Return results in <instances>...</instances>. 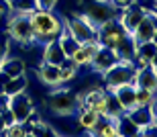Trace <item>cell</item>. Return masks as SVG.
Returning <instances> with one entry per match:
<instances>
[{
    "label": "cell",
    "mask_w": 157,
    "mask_h": 137,
    "mask_svg": "<svg viewBox=\"0 0 157 137\" xmlns=\"http://www.w3.org/2000/svg\"><path fill=\"white\" fill-rule=\"evenodd\" d=\"M133 84H135V86H141V88L157 90V64H155V60L151 61V66L137 70Z\"/></svg>",
    "instance_id": "5bb4252c"
},
{
    "label": "cell",
    "mask_w": 157,
    "mask_h": 137,
    "mask_svg": "<svg viewBox=\"0 0 157 137\" xmlns=\"http://www.w3.org/2000/svg\"><path fill=\"white\" fill-rule=\"evenodd\" d=\"M10 2L8 0H0V21H6V17L10 14Z\"/></svg>",
    "instance_id": "83f0119b"
},
{
    "label": "cell",
    "mask_w": 157,
    "mask_h": 137,
    "mask_svg": "<svg viewBox=\"0 0 157 137\" xmlns=\"http://www.w3.org/2000/svg\"><path fill=\"white\" fill-rule=\"evenodd\" d=\"M4 57H6L4 53H0V66H2V61H4Z\"/></svg>",
    "instance_id": "1f68e13d"
},
{
    "label": "cell",
    "mask_w": 157,
    "mask_h": 137,
    "mask_svg": "<svg viewBox=\"0 0 157 137\" xmlns=\"http://www.w3.org/2000/svg\"><path fill=\"white\" fill-rule=\"evenodd\" d=\"M57 41H59V45H61V49H63L65 57H71V55H74V51L80 47V41H78L76 37H74L70 31L65 29V25H63V31H61V35L57 37Z\"/></svg>",
    "instance_id": "44dd1931"
},
{
    "label": "cell",
    "mask_w": 157,
    "mask_h": 137,
    "mask_svg": "<svg viewBox=\"0 0 157 137\" xmlns=\"http://www.w3.org/2000/svg\"><path fill=\"white\" fill-rule=\"evenodd\" d=\"M37 76H39L41 84H45V86H49V88L63 86V82H61V76H59V66H53V64L41 61L39 68H37Z\"/></svg>",
    "instance_id": "4fadbf2b"
},
{
    "label": "cell",
    "mask_w": 157,
    "mask_h": 137,
    "mask_svg": "<svg viewBox=\"0 0 157 137\" xmlns=\"http://www.w3.org/2000/svg\"><path fill=\"white\" fill-rule=\"evenodd\" d=\"M131 37L135 39V43L157 39V14L155 12H145V17L141 18V23L135 27Z\"/></svg>",
    "instance_id": "30bf717a"
},
{
    "label": "cell",
    "mask_w": 157,
    "mask_h": 137,
    "mask_svg": "<svg viewBox=\"0 0 157 137\" xmlns=\"http://www.w3.org/2000/svg\"><path fill=\"white\" fill-rule=\"evenodd\" d=\"M31 27H33V41L43 45V43L57 39L63 31V18L55 14L53 10H41L37 8L35 12L29 14Z\"/></svg>",
    "instance_id": "6da1fadb"
},
{
    "label": "cell",
    "mask_w": 157,
    "mask_h": 137,
    "mask_svg": "<svg viewBox=\"0 0 157 137\" xmlns=\"http://www.w3.org/2000/svg\"><path fill=\"white\" fill-rule=\"evenodd\" d=\"M145 17V10H143V6L139 4V2H133L131 6H127V8H122V10H118V21H121V25L127 29V33H133L135 27L141 23V18Z\"/></svg>",
    "instance_id": "7c38bea8"
},
{
    "label": "cell",
    "mask_w": 157,
    "mask_h": 137,
    "mask_svg": "<svg viewBox=\"0 0 157 137\" xmlns=\"http://www.w3.org/2000/svg\"><path fill=\"white\" fill-rule=\"evenodd\" d=\"M59 0H37V8L41 10H55Z\"/></svg>",
    "instance_id": "4316f807"
},
{
    "label": "cell",
    "mask_w": 157,
    "mask_h": 137,
    "mask_svg": "<svg viewBox=\"0 0 157 137\" xmlns=\"http://www.w3.org/2000/svg\"><path fill=\"white\" fill-rule=\"evenodd\" d=\"M76 115H78V127H80V129H84V131H92L94 127H96V123L100 121V117H102V115H98L96 111L86 108V107L78 108Z\"/></svg>",
    "instance_id": "ac0fdd59"
},
{
    "label": "cell",
    "mask_w": 157,
    "mask_h": 137,
    "mask_svg": "<svg viewBox=\"0 0 157 137\" xmlns=\"http://www.w3.org/2000/svg\"><path fill=\"white\" fill-rule=\"evenodd\" d=\"M128 35H131V33H127V29L121 25L118 18H110V21L102 23L98 27V31H96L98 43L100 45H106V47H110V49H117V45Z\"/></svg>",
    "instance_id": "52a82bcc"
},
{
    "label": "cell",
    "mask_w": 157,
    "mask_h": 137,
    "mask_svg": "<svg viewBox=\"0 0 157 137\" xmlns=\"http://www.w3.org/2000/svg\"><path fill=\"white\" fill-rule=\"evenodd\" d=\"M135 74H137V68H135L133 61L118 60L114 66H110L104 74H102L104 88L112 90V88H117V86H122V84H133L135 82Z\"/></svg>",
    "instance_id": "277c9868"
},
{
    "label": "cell",
    "mask_w": 157,
    "mask_h": 137,
    "mask_svg": "<svg viewBox=\"0 0 157 137\" xmlns=\"http://www.w3.org/2000/svg\"><path fill=\"white\" fill-rule=\"evenodd\" d=\"M0 92H2V90H0Z\"/></svg>",
    "instance_id": "d6a6232c"
},
{
    "label": "cell",
    "mask_w": 157,
    "mask_h": 137,
    "mask_svg": "<svg viewBox=\"0 0 157 137\" xmlns=\"http://www.w3.org/2000/svg\"><path fill=\"white\" fill-rule=\"evenodd\" d=\"M108 92H112V94L117 96V100L121 102L124 113L131 111L133 107H137L135 104V84H122V86H117V88L108 90Z\"/></svg>",
    "instance_id": "e0dca14e"
},
{
    "label": "cell",
    "mask_w": 157,
    "mask_h": 137,
    "mask_svg": "<svg viewBox=\"0 0 157 137\" xmlns=\"http://www.w3.org/2000/svg\"><path fill=\"white\" fill-rule=\"evenodd\" d=\"M117 129H118V137H135V135H141V129L135 125L133 121L128 119L127 115L122 113L121 117H117Z\"/></svg>",
    "instance_id": "ffe728a7"
},
{
    "label": "cell",
    "mask_w": 157,
    "mask_h": 137,
    "mask_svg": "<svg viewBox=\"0 0 157 137\" xmlns=\"http://www.w3.org/2000/svg\"><path fill=\"white\" fill-rule=\"evenodd\" d=\"M63 25L80 43H88V41H96V39H98V37H96L98 27H96L84 12H78V14H74V17H70V18H63Z\"/></svg>",
    "instance_id": "5b68a950"
},
{
    "label": "cell",
    "mask_w": 157,
    "mask_h": 137,
    "mask_svg": "<svg viewBox=\"0 0 157 137\" xmlns=\"http://www.w3.org/2000/svg\"><path fill=\"white\" fill-rule=\"evenodd\" d=\"M47 107H49L51 113L57 115V117H71V115L78 113L76 92H71V90L63 88V86L51 88V94H49Z\"/></svg>",
    "instance_id": "3957f363"
},
{
    "label": "cell",
    "mask_w": 157,
    "mask_h": 137,
    "mask_svg": "<svg viewBox=\"0 0 157 137\" xmlns=\"http://www.w3.org/2000/svg\"><path fill=\"white\" fill-rule=\"evenodd\" d=\"M6 35L10 37L18 45H33V27H31L29 14H18V12H10L6 17Z\"/></svg>",
    "instance_id": "7a4b0ae2"
},
{
    "label": "cell",
    "mask_w": 157,
    "mask_h": 137,
    "mask_svg": "<svg viewBox=\"0 0 157 137\" xmlns=\"http://www.w3.org/2000/svg\"><path fill=\"white\" fill-rule=\"evenodd\" d=\"M122 113H124V108L121 107V102L117 100V96L112 94V92H108V94H106L104 117H108V119H117V117H121Z\"/></svg>",
    "instance_id": "d4e9b609"
},
{
    "label": "cell",
    "mask_w": 157,
    "mask_h": 137,
    "mask_svg": "<svg viewBox=\"0 0 157 137\" xmlns=\"http://www.w3.org/2000/svg\"><path fill=\"white\" fill-rule=\"evenodd\" d=\"M80 4H82V8H84L82 12H84L96 27H100L102 23L118 17V10L110 2H106V0H88V2H80Z\"/></svg>",
    "instance_id": "8992f818"
},
{
    "label": "cell",
    "mask_w": 157,
    "mask_h": 137,
    "mask_svg": "<svg viewBox=\"0 0 157 137\" xmlns=\"http://www.w3.org/2000/svg\"><path fill=\"white\" fill-rule=\"evenodd\" d=\"M63 60H65V53H63V49H61V45H59L57 39H51V41L43 43V57H41V61L59 66Z\"/></svg>",
    "instance_id": "2e32d148"
},
{
    "label": "cell",
    "mask_w": 157,
    "mask_h": 137,
    "mask_svg": "<svg viewBox=\"0 0 157 137\" xmlns=\"http://www.w3.org/2000/svg\"><path fill=\"white\" fill-rule=\"evenodd\" d=\"M155 102H157L155 100V90L135 86V104L137 107H151Z\"/></svg>",
    "instance_id": "603a6c76"
},
{
    "label": "cell",
    "mask_w": 157,
    "mask_h": 137,
    "mask_svg": "<svg viewBox=\"0 0 157 137\" xmlns=\"http://www.w3.org/2000/svg\"><path fill=\"white\" fill-rule=\"evenodd\" d=\"M27 76H14V78H10L8 82H6V86L2 88V92H6L8 96H12V94H18V92H25L27 90Z\"/></svg>",
    "instance_id": "cb8c5ba5"
},
{
    "label": "cell",
    "mask_w": 157,
    "mask_h": 137,
    "mask_svg": "<svg viewBox=\"0 0 157 137\" xmlns=\"http://www.w3.org/2000/svg\"><path fill=\"white\" fill-rule=\"evenodd\" d=\"M124 115L141 129V135L145 131H149V129L155 131V127H157V102L151 104V107H133Z\"/></svg>",
    "instance_id": "ba28073f"
},
{
    "label": "cell",
    "mask_w": 157,
    "mask_h": 137,
    "mask_svg": "<svg viewBox=\"0 0 157 137\" xmlns=\"http://www.w3.org/2000/svg\"><path fill=\"white\" fill-rule=\"evenodd\" d=\"M78 72H80V66H78L71 57H65V60L59 64V76H61V82L63 84L71 82V80L78 76Z\"/></svg>",
    "instance_id": "7402d4cb"
},
{
    "label": "cell",
    "mask_w": 157,
    "mask_h": 137,
    "mask_svg": "<svg viewBox=\"0 0 157 137\" xmlns=\"http://www.w3.org/2000/svg\"><path fill=\"white\" fill-rule=\"evenodd\" d=\"M4 129H6V123H4V119L0 117V137L4 135Z\"/></svg>",
    "instance_id": "4dcf8cb0"
},
{
    "label": "cell",
    "mask_w": 157,
    "mask_h": 137,
    "mask_svg": "<svg viewBox=\"0 0 157 137\" xmlns=\"http://www.w3.org/2000/svg\"><path fill=\"white\" fill-rule=\"evenodd\" d=\"M10 2V10L18 14H31L37 10V0H8Z\"/></svg>",
    "instance_id": "484cf974"
},
{
    "label": "cell",
    "mask_w": 157,
    "mask_h": 137,
    "mask_svg": "<svg viewBox=\"0 0 157 137\" xmlns=\"http://www.w3.org/2000/svg\"><path fill=\"white\" fill-rule=\"evenodd\" d=\"M117 10H122V8H127V6H131L133 2H137V0H108Z\"/></svg>",
    "instance_id": "f1b7e54d"
},
{
    "label": "cell",
    "mask_w": 157,
    "mask_h": 137,
    "mask_svg": "<svg viewBox=\"0 0 157 137\" xmlns=\"http://www.w3.org/2000/svg\"><path fill=\"white\" fill-rule=\"evenodd\" d=\"M8 104H10V96L6 94V92H0V113H2V111H6V108H8Z\"/></svg>",
    "instance_id": "f546056e"
},
{
    "label": "cell",
    "mask_w": 157,
    "mask_h": 137,
    "mask_svg": "<svg viewBox=\"0 0 157 137\" xmlns=\"http://www.w3.org/2000/svg\"><path fill=\"white\" fill-rule=\"evenodd\" d=\"M0 70L4 72V74H8L10 78H14V76H23L25 72H27V68H25V61L21 60V57L6 55L4 61H2V66H0Z\"/></svg>",
    "instance_id": "d6986e66"
},
{
    "label": "cell",
    "mask_w": 157,
    "mask_h": 137,
    "mask_svg": "<svg viewBox=\"0 0 157 137\" xmlns=\"http://www.w3.org/2000/svg\"><path fill=\"white\" fill-rule=\"evenodd\" d=\"M33 108H35V102H33V98L27 94V90L10 96L8 111H10L12 117H14V123H23V121L31 115V111H33Z\"/></svg>",
    "instance_id": "9c48e42d"
},
{
    "label": "cell",
    "mask_w": 157,
    "mask_h": 137,
    "mask_svg": "<svg viewBox=\"0 0 157 137\" xmlns=\"http://www.w3.org/2000/svg\"><path fill=\"white\" fill-rule=\"evenodd\" d=\"M117 61H118V55H117L114 49L106 47V45H100V47L96 49V53H94L92 61H90V68H92L96 74L102 76V74H104L110 66H114Z\"/></svg>",
    "instance_id": "8fae6325"
},
{
    "label": "cell",
    "mask_w": 157,
    "mask_h": 137,
    "mask_svg": "<svg viewBox=\"0 0 157 137\" xmlns=\"http://www.w3.org/2000/svg\"><path fill=\"white\" fill-rule=\"evenodd\" d=\"M98 47H100L98 39H96V41H88V43H80V47H78L76 51H74V55H71V60L76 61V64H78L80 68H88Z\"/></svg>",
    "instance_id": "9a60e30c"
}]
</instances>
